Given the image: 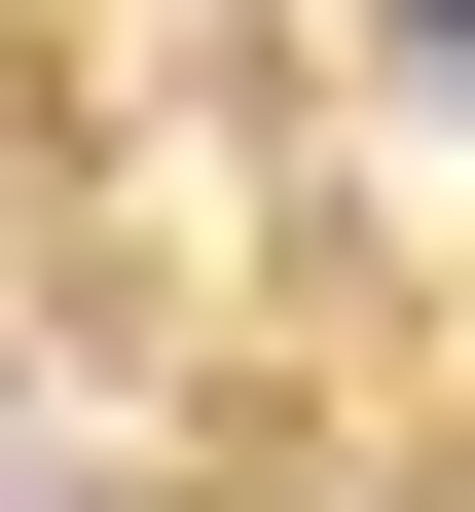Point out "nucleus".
I'll return each mask as SVG.
<instances>
[{"label": "nucleus", "mask_w": 475, "mask_h": 512, "mask_svg": "<svg viewBox=\"0 0 475 512\" xmlns=\"http://www.w3.org/2000/svg\"><path fill=\"white\" fill-rule=\"evenodd\" d=\"M402 37H475V0H402Z\"/></svg>", "instance_id": "nucleus-1"}]
</instances>
